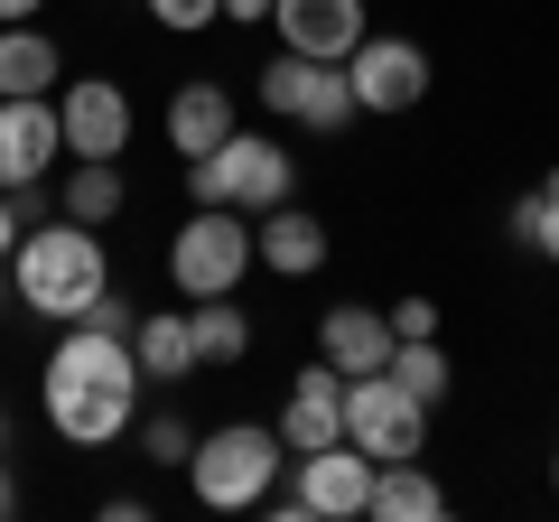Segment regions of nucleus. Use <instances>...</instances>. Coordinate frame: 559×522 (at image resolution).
I'll return each mask as SVG.
<instances>
[{"instance_id": "obj_16", "label": "nucleus", "mask_w": 559, "mask_h": 522, "mask_svg": "<svg viewBox=\"0 0 559 522\" xmlns=\"http://www.w3.org/2000/svg\"><path fill=\"white\" fill-rule=\"evenodd\" d=\"M392 318H382V308H355V299H345V308H326V318H318V355L326 364H336V373L345 382H355V373H382V364H392Z\"/></svg>"}, {"instance_id": "obj_11", "label": "nucleus", "mask_w": 559, "mask_h": 522, "mask_svg": "<svg viewBox=\"0 0 559 522\" xmlns=\"http://www.w3.org/2000/svg\"><path fill=\"white\" fill-rule=\"evenodd\" d=\"M38 402H47V429L66 448H112L131 439V402L140 392H103V382H47L38 373Z\"/></svg>"}, {"instance_id": "obj_19", "label": "nucleus", "mask_w": 559, "mask_h": 522, "mask_svg": "<svg viewBox=\"0 0 559 522\" xmlns=\"http://www.w3.org/2000/svg\"><path fill=\"white\" fill-rule=\"evenodd\" d=\"M131 355H140L150 382H187V373H197V327H187V308H140Z\"/></svg>"}, {"instance_id": "obj_6", "label": "nucleus", "mask_w": 559, "mask_h": 522, "mask_svg": "<svg viewBox=\"0 0 559 522\" xmlns=\"http://www.w3.org/2000/svg\"><path fill=\"white\" fill-rule=\"evenodd\" d=\"M345 439L364 448V458H419L429 448V402H411L392 373H355L345 382Z\"/></svg>"}, {"instance_id": "obj_10", "label": "nucleus", "mask_w": 559, "mask_h": 522, "mask_svg": "<svg viewBox=\"0 0 559 522\" xmlns=\"http://www.w3.org/2000/svg\"><path fill=\"white\" fill-rule=\"evenodd\" d=\"M66 131H57V94H0V187H38L57 178Z\"/></svg>"}, {"instance_id": "obj_25", "label": "nucleus", "mask_w": 559, "mask_h": 522, "mask_svg": "<svg viewBox=\"0 0 559 522\" xmlns=\"http://www.w3.org/2000/svg\"><path fill=\"white\" fill-rule=\"evenodd\" d=\"M140 10H150V20H159L168 38H197L205 20H224V0H140Z\"/></svg>"}, {"instance_id": "obj_7", "label": "nucleus", "mask_w": 559, "mask_h": 522, "mask_svg": "<svg viewBox=\"0 0 559 522\" xmlns=\"http://www.w3.org/2000/svg\"><path fill=\"white\" fill-rule=\"evenodd\" d=\"M57 131H66V159H131V84L66 75L57 84Z\"/></svg>"}, {"instance_id": "obj_21", "label": "nucleus", "mask_w": 559, "mask_h": 522, "mask_svg": "<svg viewBox=\"0 0 559 522\" xmlns=\"http://www.w3.org/2000/svg\"><path fill=\"white\" fill-rule=\"evenodd\" d=\"M187 327H197V364H242L252 355V318L234 299H187Z\"/></svg>"}, {"instance_id": "obj_5", "label": "nucleus", "mask_w": 559, "mask_h": 522, "mask_svg": "<svg viewBox=\"0 0 559 522\" xmlns=\"http://www.w3.org/2000/svg\"><path fill=\"white\" fill-rule=\"evenodd\" d=\"M261 103H271L280 121H299V131H345L355 121V75H345L336 57H299V47H280L271 66H261Z\"/></svg>"}, {"instance_id": "obj_20", "label": "nucleus", "mask_w": 559, "mask_h": 522, "mask_svg": "<svg viewBox=\"0 0 559 522\" xmlns=\"http://www.w3.org/2000/svg\"><path fill=\"white\" fill-rule=\"evenodd\" d=\"M121 205H131L121 159H75V168H66V187H57V215H75V224H112Z\"/></svg>"}, {"instance_id": "obj_15", "label": "nucleus", "mask_w": 559, "mask_h": 522, "mask_svg": "<svg viewBox=\"0 0 559 522\" xmlns=\"http://www.w3.org/2000/svg\"><path fill=\"white\" fill-rule=\"evenodd\" d=\"M242 121H234V94H224L215 75H187L178 94H168V150L178 159H205V150H224Z\"/></svg>"}, {"instance_id": "obj_14", "label": "nucleus", "mask_w": 559, "mask_h": 522, "mask_svg": "<svg viewBox=\"0 0 559 522\" xmlns=\"http://www.w3.org/2000/svg\"><path fill=\"white\" fill-rule=\"evenodd\" d=\"M252 261L280 271V281H318V271H326V224L308 215L299 197L271 205V215H252Z\"/></svg>"}, {"instance_id": "obj_29", "label": "nucleus", "mask_w": 559, "mask_h": 522, "mask_svg": "<svg viewBox=\"0 0 559 522\" xmlns=\"http://www.w3.org/2000/svg\"><path fill=\"white\" fill-rule=\"evenodd\" d=\"M224 20H234V28H261V20H271V0H224Z\"/></svg>"}, {"instance_id": "obj_2", "label": "nucleus", "mask_w": 559, "mask_h": 522, "mask_svg": "<svg viewBox=\"0 0 559 522\" xmlns=\"http://www.w3.org/2000/svg\"><path fill=\"white\" fill-rule=\"evenodd\" d=\"M280 458H289V439H280L271 420H224L197 439V458H187V485H197L205 513H261L280 485Z\"/></svg>"}, {"instance_id": "obj_4", "label": "nucleus", "mask_w": 559, "mask_h": 522, "mask_svg": "<svg viewBox=\"0 0 559 522\" xmlns=\"http://www.w3.org/2000/svg\"><path fill=\"white\" fill-rule=\"evenodd\" d=\"M242 271H252V215H234V205H197L168 234V281H178V299H234Z\"/></svg>"}, {"instance_id": "obj_8", "label": "nucleus", "mask_w": 559, "mask_h": 522, "mask_svg": "<svg viewBox=\"0 0 559 522\" xmlns=\"http://www.w3.org/2000/svg\"><path fill=\"white\" fill-rule=\"evenodd\" d=\"M289 495L308 503V522H355V513H373V458L355 439L308 448V458H289Z\"/></svg>"}, {"instance_id": "obj_9", "label": "nucleus", "mask_w": 559, "mask_h": 522, "mask_svg": "<svg viewBox=\"0 0 559 522\" xmlns=\"http://www.w3.org/2000/svg\"><path fill=\"white\" fill-rule=\"evenodd\" d=\"M345 75H355V112H419L429 103V47L419 38H364L355 57H345Z\"/></svg>"}, {"instance_id": "obj_28", "label": "nucleus", "mask_w": 559, "mask_h": 522, "mask_svg": "<svg viewBox=\"0 0 559 522\" xmlns=\"http://www.w3.org/2000/svg\"><path fill=\"white\" fill-rule=\"evenodd\" d=\"M20 234L28 224H20V205H10V187H0V271H10V252H20Z\"/></svg>"}, {"instance_id": "obj_12", "label": "nucleus", "mask_w": 559, "mask_h": 522, "mask_svg": "<svg viewBox=\"0 0 559 522\" xmlns=\"http://www.w3.org/2000/svg\"><path fill=\"white\" fill-rule=\"evenodd\" d=\"M271 28H280V47L345 66L364 38H373V10H364V0H271Z\"/></svg>"}, {"instance_id": "obj_24", "label": "nucleus", "mask_w": 559, "mask_h": 522, "mask_svg": "<svg viewBox=\"0 0 559 522\" xmlns=\"http://www.w3.org/2000/svg\"><path fill=\"white\" fill-rule=\"evenodd\" d=\"M140 458L150 466H187L197 458V429H187L178 411H150V420H140Z\"/></svg>"}, {"instance_id": "obj_32", "label": "nucleus", "mask_w": 559, "mask_h": 522, "mask_svg": "<svg viewBox=\"0 0 559 522\" xmlns=\"http://www.w3.org/2000/svg\"><path fill=\"white\" fill-rule=\"evenodd\" d=\"M550 495H559V448H550Z\"/></svg>"}, {"instance_id": "obj_26", "label": "nucleus", "mask_w": 559, "mask_h": 522, "mask_svg": "<svg viewBox=\"0 0 559 522\" xmlns=\"http://www.w3.org/2000/svg\"><path fill=\"white\" fill-rule=\"evenodd\" d=\"M382 318H392V336H439V299H392Z\"/></svg>"}, {"instance_id": "obj_22", "label": "nucleus", "mask_w": 559, "mask_h": 522, "mask_svg": "<svg viewBox=\"0 0 559 522\" xmlns=\"http://www.w3.org/2000/svg\"><path fill=\"white\" fill-rule=\"evenodd\" d=\"M503 234H513L522 252H540V261L559 271V168H550V178L532 187V197H513V215H503Z\"/></svg>"}, {"instance_id": "obj_17", "label": "nucleus", "mask_w": 559, "mask_h": 522, "mask_svg": "<svg viewBox=\"0 0 559 522\" xmlns=\"http://www.w3.org/2000/svg\"><path fill=\"white\" fill-rule=\"evenodd\" d=\"M57 84H66V47L38 20H10L0 28V94H57Z\"/></svg>"}, {"instance_id": "obj_1", "label": "nucleus", "mask_w": 559, "mask_h": 522, "mask_svg": "<svg viewBox=\"0 0 559 522\" xmlns=\"http://www.w3.org/2000/svg\"><path fill=\"white\" fill-rule=\"evenodd\" d=\"M112 289V252H103V224H75V215H47L20 234V252H10V299L28 308V318H57L75 327L84 308Z\"/></svg>"}, {"instance_id": "obj_18", "label": "nucleus", "mask_w": 559, "mask_h": 522, "mask_svg": "<svg viewBox=\"0 0 559 522\" xmlns=\"http://www.w3.org/2000/svg\"><path fill=\"white\" fill-rule=\"evenodd\" d=\"M439 513H448V485L419 458H382L373 466V522H439Z\"/></svg>"}, {"instance_id": "obj_31", "label": "nucleus", "mask_w": 559, "mask_h": 522, "mask_svg": "<svg viewBox=\"0 0 559 522\" xmlns=\"http://www.w3.org/2000/svg\"><path fill=\"white\" fill-rule=\"evenodd\" d=\"M10 513H20V485H10V466H0V522H10Z\"/></svg>"}, {"instance_id": "obj_3", "label": "nucleus", "mask_w": 559, "mask_h": 522, "mask_svg": "<svg viewBox=\"0 0 559 522\" xmlns=\"http://www.w3.org/2000/svg\"><path fill=\"white\" fill-rule=\"evenodd\" d=\"M187 197L197 205H234V215H271V205L299 197V159H289L280 141H261V131H234L224 150L187 159Z\"/></svg>"}, {"instance_id": "obj_23", "label": "nucleus", "mask_w": 559, "mask_h": 522, "mask_svg": "<svg viewBox=\"0 0 559 522\" xmlns=\"http://www.w3.org/2000/svg\"><path fill=\"white\" fill-rule=\"evenodd\" d=\"M382 373H392L401 392H411V402H429V411L448 402V355H439V336H401V345H392V364H382Z\"/></svg>"}, {"instance_id": "obj_27", "label": "nucleus", "mask_w": 559, "mask_h": 522, "mask_svg": "<svg viewBox=\"0 0 559 522\" xmlns=\"http://www.w3.org/2000/svg\"><path fill=\"white\" fill-rule=\"evenodd\" d=\"M84 327H112V336H131V327H140V308L121 299V289H103V299L84 308Z\"/></svg>"}, {"instance_id": "obj_30", "label": "nucleus", "mask_w": 559, "mask_h": 522, "mask_svg": "<svg viewBox=\"0 0 559 522\" xmlns=\"http://www.w3.org/2000/svg\"><path fill=\"white\" fill-rule=\"evenodd\" d=\"M38 10H47V0H0V28H10V20H38Z\"/></svg>"}, {"instance_id": "obj_13", "label": "nucleus", "mask_w": 559, "mask_h": 522, "mask_svg": "<svg viewBox=\"0 0 559 522\" xmlns=\"http://www.w3.org/2000/svg\"><path fill=\"white\" fill-rule=\"evenodd\" d=\"M280 439H289V458H308V448H336L345 439V373L336 364H299V382H289V402H280Z\"/></svg>"}]
</instances>
